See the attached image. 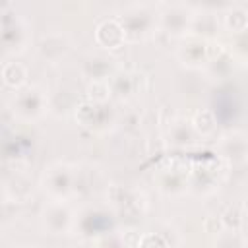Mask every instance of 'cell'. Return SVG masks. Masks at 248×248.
Returning <instances> with one entry per match:
<instances>
[{"label":"cell","mask_w":248,"mask_h":248,"mask_svg":"<svg viewBox=\"0 0 248 248\" xmlns=\"http://www.w3.org/2000/svg\"><path fill=\"white\" fill-rule=\"evenodd\" d=\"M126 33V41H140L145 39L153 27L157 25V16L149 12L145 6H134L124 16L116 17Z\"/></svg>","instance_id":"6da1fadb"},{"label":"cell","mask_w":248,"mask_h":248,"mask_svg":"<svg viewBox=\"0 0 248 248\" xmlns=\"http://www.w3.org/2000/svg\"><path fill=\"white\" fill-rule=\"evenodd\" d=\"M74 186H76V178H74V172L68 165L56 163L45 170L43 188H45V192H48V196L52 200L66 202L72 196Z\"/></svg>","instance_id":"7a4b0ae2"},{"label":"cell","mask_w":248,"mask_h":248,"mask_svg":"<svg viewBox=\"0 0 248 248\" xmlns=\"http://www.w3.org/2000/svg\"><path fill=\"white\" fill-rule=\"evenodd\" d=\"M46 95L37 87L19 89L14 97V114L23 120H35L46 110Z\"/></svg>","instance_id":"3957f363"},{"label":"cell","mask_w":248,"mask_h":248,"mask_svg":"<svg viewBox=\"0 0 248 248\" xmlns=\"http://www.w3.org/2000/svg\"><path fill=\"white\" fill-rule=\"evenodd\" d=\"M178 60L188 68H202L211 60V43L200 35H192L176 50Z\"/></svg>","instance_id":"277c9868"},{"label":"cell","mask_w":248,"mask_h":248,"mask_svg":"<svg viewBox=\"0 0 248 248\" xmlns=\"http://www.w3.org/2000/svg\"><path fill=\"white\" fill-rule=\"evenodd\" d=\"M74 225V213L66 202L52 200L43 209V227L52 234H66Z\"/></svg>","instance_id":"5b68a950"},{"label":"cell","mask_w":248,"mask_h":248,"mask_svg":"<svg viewBox=\"0 0 248 248\" xmlns=\"http://www.w3.org/2000/svg\"><path fill=\"white\" fill-rule=\"evenodd\" d=\"M2 41H4V50L6 54L10 52H21L25 50V45L29 41V33L21 17L10 16L4 10V31H2Z\"/></svg>","instance_id":"8992f818"},{"label":"cell","mask_w":248,"mask_h":248,"mask_svg":"<svg viewBox=\"0 0 248 248\" xmlns=\"http://www.w3.org/2000/svg\"><path fill=\"white\" fill-rule=\"evenodd\" d=\"M192 21H194V14L186 6H180V4L167 6L165 12L159 14V23L169 35L188 33L192 29Z\"/></svg>","instance_id":"52a82bcc"},{"label":"cell","mask_w":248,"mask_h":248,"mask_svg":"<svg viewBox=\"0 0 248 248\" xmlns=\"http://www.w3.org/2000/svg\"><path fill=\"white\" fill-rule=\"evenodd\" d=\"M95 41H97V45H101L107 50H116L126 43V33L122 29L120 21L116 17H112V19H105L97 25Z\"/></svg>","instance_id":"ba28073f"},{"label":"cell","mask_w":248,"mask_h":248,"mask_svg":"<svg viewBox=\"0 0 248 248\" xmlns=\"http://www.w3.org/2000/svg\"><path fill=\"white\" fill-rule=\"evenodd\" d=\"M114 70H116L114 60L105 54H93L85 58L81 64V74L91 81H107L108 78H114Z\"/></svg>","instance_id":"9c48e42d"},{"label":"cell","mask_w":248,"mask_h":248,"mask_svg":"<svg viewBox=\"0 0 248 248\" xmlns=\"http://www.w3.org/2000/svg\"><path fill=\"white\" fill-rule=\"evenodd\" d=\"M70 48V43L64 35L60 33H52V35H45L39 46V52L43 58L46 60H58L60 56H64Z\"/></svg>","instance_id":"30bf717a"},{"label":"cell","mask_w":248,"mask_h":248,"mask_svg":"<svg viewBox=\"0 0 248 248\" xmlns=\"http://www.w3.org/2000/svg\"><path fill=\"white\" fill-rule=\"evenodd\" d=\"M221 153L223 157L231 161H242L248 155V138L242 134H231L223 138L221 141Z\"/></svg>","instance_id":"8fae6325"},{"label":"cell","mask_w":248,"mask_h":248,"mask_svg":"<svg viewBox=\"0 0 248 248\" xmlns=\"http://www.w3.org/2000/svg\"><path fill=\"white\" fill-rule=\"evenodd\" d=\"M2 78L6 85L19 89L27 81V68L21 62H6L2 68Z\"/></svg>","instance_id":"7c38bea8"},{"label":"cell","mask_w":248,"mask_h":248,"mask_svg":"<svg viewBox=\"0 0 248 248\" xmlns=\"http://www.w3.org/2000/svg\"><path fill=\"white\" fill-rule=\"evenodd\" d=\"M223 25L227 27V31H231L232 35H238L242 31L248 29V10L236 6V8H231L225 17H223Z\"/></svg>","instance_id":"4fadbf2b"},{"label":"cell","mask_w":248,"mask_h":248,"mask_svg":"<svg viewBox=\"0 0 248 248\" xmlns=\"http://www.w3.org/2000/svg\"><path fill=\"white\" fill-rule=\"evenodd\" d=\"M192 126H194V132L200 134V136H211L215 132V126H217V120L213 116L211 110L203 108V110H198L194 120H192Z\"/></svg>","instance_id":"5bb4252c"},{"label":"cell","mask_w":248,"mask_h":248,"mask_svg":"<svg viewBox=\"0 0 248 248\" xmlns=\"http://www.w3.org/2000/svg\"><path fill=\"white\" fill-rule=\"evenodd\" d=\"M246 240L244 236L234 231V229H223L217 232V238H215V248H244Z\"/></svg>","instance_id":"9a60e30c"},{"label":"cell","mask_w":248,"mask_h":248,"mask_svg":"<svg viewBox=\"0 0 248 248\" xmlns=\"http://www.w3.org/2000/svg\"><path fill=\"white\" fill-rule=\"evenodd\" d=\"M112 95V89H110V83L108 81H91L89 87H87V97L91 103H101L105 105Z\"/></svg>","instance_id":"2e32d148"},{"label":"cell","mask_w":248,"mask_h":248,"mask_svg":"<svg viewBox=\"0 0 248 248\" xmlns=\"http://www.w3.org/2000/svg\"><path fill=\"white\" fill-rule=\"evenodd\" d=\"M176 124H178L180 132L172 130V141H174V143H180V145L190 143V141H192V136H194V126H192V122H188V120H176Z\"/></svg>","instance_id":"e0dca14e"},{"label":"cell","mask_w":248,"mask_h":248,"mask_svg":"<svg viewBox=\"0 0 248 248\" xmlns=\"http://www.w3.org/2000/svg\"><path fill=\"white\" fill-rule=\"evenodd\" d=\"M140 248H169V244L161 234H143Z\"/></svg>","instance_id":"ac0fdd59"},{"label":"cell","mask_w":248,"mask_h":248,"mask_svg":"<svg viewBox=\"0 0 248 248\" xmlns=\"http://www.w3.org/2000/svg\"><path fill=\"white\" fill-rule=\"evenodd\" d=\"M21 248H29V246H21ZM31 248H33V246H31Z\"/></svg>","instance_id":"d6986e66"}]
</instances>
